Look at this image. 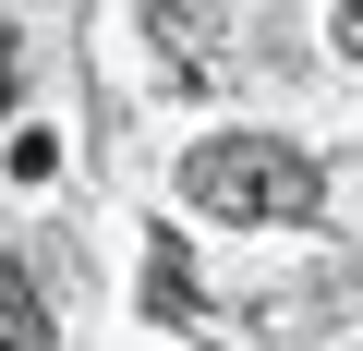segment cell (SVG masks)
Segmentation results:
<instances>
[{
	"instance_id": "cell-6",
	"label": "cell",
	"mask_w": 363,
	"mask_h": 351,
	"mask_svg": "<svg viewBox=\"0 0 363 351\" xmlns=\"http://www.w3.org/2000/svg\"><path fill=\"white\" fill-rule=\"evenodd\" d=\"M0 109H13V49H0Z\"/></svg>"
},
{
	"instance_id": "cell-1",
	"label": "cell",
	"mask_w": 363,
	"mask_h": 351,
	"mask_svg": "<svg viewBox=\"0 0 363 351\" xmlns=\"http://www.w3.org/2000/svg\"><path fill=\"white\" fill-rule=\"evenodd\" d=\"M182 194L218 230H291V218H315V157L279 145V133H218V145L182 157Z\"/></svg>"
},
{
	"instance_id": "cell-2",
	"label": "cell",
	"mask_w": 363,
	"mask_h": 351,
	"mask_svg": "<svg viewBox=\"0 0 363 351\" xmlns=\"http://www.w3.org/2000/svg\"><path fill=\"white\" fill-rule=\"evenodd\" d=\"M145 37H157V61L194 85L206 61H218V0H145Z\"/></svg>"
},
{
	"instance_id": "cell-5",
	"label": "cell",
	"mask_w": 363,
	"mask_h": 351,
	"mask_svg": "<svg viewBox=\"0 0 363 351\" xmlns=\"http://www.w3.org/2000/svg\"><path fill=\"white\" fill-rule=\"evenodd\" d=\"M339 49H351V61H363V0H339Z\"/></svg>"
},
{
	"instance_id": "cell-3",
	"label": "cell",
	"mask_w": 363,
	"mask_h": 351,
	"mask_svg": "<svg viewBox=\"0 0 363 351\" xmlns=\"http://www.w3.org/2000/svg\"><path fill=\"white\" fill-rule=\"evenodd\" d=\"M145 315H157V327H206V291H194L182 230H157V255H145Z\"/></svg>"
},
{
	"instance_id": "cell-4",
	"label": "cell",
	"mask_w": 363,
	"mask_h": 351,
	"mask_svg": "<svg viewBox=\"0 0 363 351\" xmlns=\"http://www.w3.org/2000/svg\"><path fill=\"white\" fill-rule=\"evenodd\" d=\"M0 351H61V339H49V303H37L25 267H0Z\"/></svg>"
}]
</instances>
